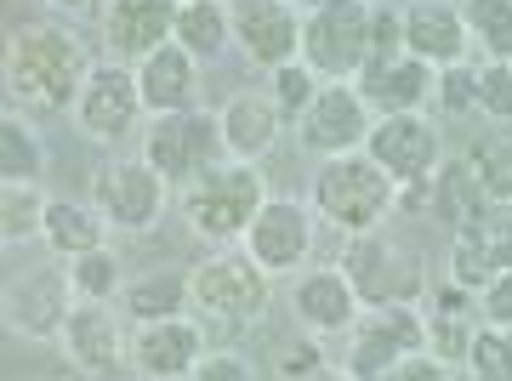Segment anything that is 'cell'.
Wrapping results in <instances>:
<instances>
[{
	"label": "cell",
	"instance_id": "obj_22",
	"mask_svg": "<svg viewBox=\"0 0 512 381\" xmlns=\"http://www.w3.org/2000/svg\"><path fill=\"white\" fill-rule=\"evenodd\" d=\"M177 6L183 0H109L103 40L114 46V57H148L154 46L177 35Z\"/></svg>",
	"mask_w": 512,
	"mask_h": 381
},
{
	"label": "cell",
	"instance_id": "obj_18",
	"mask_svg": "<svg viewBox=\"0 0 512 381\" xmlns=\"http://www.w3.org/2000/svg\"><path fill=\"white\" fill-rule=\"evenodd\" d=\"M291 313L313 330V336H348V330L359 325L365 302H359V291H353L348 273L330 268V262H325V268H308L302 279H296Z\"/></svg>",
	"mask_w": 512,
	"mask_h": 381
},
{
	"label": "cell",
	"instance_id": "obj_39",
	"mask_svg": "<svg viewBox=\"0 0 512 381\" xmlns=\"http://www.w3.org/2000/svg\"><path fill=\"white\" fill-rule=\"evenodd\" d=\"M433 97H439L444 114L478 109V69H473V63H450V69H439V86H433Z\"/></svg>",
	"mask_w": 512,
	"mask_h": 381
},
{
	"label": "cell",
	"instance_id": "obj_34",
	"mask_svg": "<svg viewBox=\"0 0 512 381\" xmlns=\"http://www.w3.org/2000/svg\"><path fill=\"white\" fill-rule=\"evenodd\" d=\"M495 273H501V268H495L490 245H484V234H478V222H473V228H461V234L450 239V279H456V285H467V291L478 296Z\"/></svg>",
	"mask_w": 512,
	"mask_h": 381
},
{
	"label": "cell",
	"instance_id": "obj_31",
	"mask_svg": "<svg viewBox=\"0 0 512 381\" xmlns=\"http://www.w3.org/2000/svg\"><path fill=\"white\" fill-rule=\"evenodd\" d=\"M467 165H473L478 188L490 194V205H512V137H484V143L467 148Z\"/></svg>",
	"mask_w": 512,
	"mask_h": 381
},
{
	"label": "cell",
	"instance_id": "obj_12",
	"mask_svg": "<svg viewBox=\"0 0 512 381\" xmlns=\"http://www.w3.org/2000/svg\"><path fill=\"white\" fill-rule=\"evenodd\" d=\"M165 188H171V182H165L148 160H109L103 171H97V182H92V205L109 217V228L143 234V228L160 222Z\"/></svg>",
	"mask_w": 512,
	"mask_h": 381
},
{
	"label": "cell",
	"instance_id": "obj_23",
	"mask_svg": "<svg viewBox=\"0 0 512 381\" xmlns=\"http://www.w3.org/2000/svg\"><path fill=\"white\" fill-rule=\"evenodd\" d=\"M279 126H285L279 103L274 97H256V91H239V97H228V109H222V143H228L234 160L262 165L268 148L279 143Z\"/></svg>",
	"mask_w": 512,
	"mask_h": 381
},
{
	"label": "cell",
	"instance_id": "obj_3",
	"mask_svg": "<svg viewBox=\"0 0 512 381\" xmlns=\"http://www.w3.org/2000/svg\"><path fill=\"white\" fill-rule=\"evenodd\" d=\"M308 194H313V211H319L330 228L359 234V228H376V222L393 217L399 182L387 177L365 148H353V154H330V160L313 171Z\"/></svg>",
	"mask_w": 512,
	"mask_h": 381
},
{
	"label": "cell",
	"instance_id": "obj_17",
	"mask_svg": "<svg viewBox=\"0 0 512 381\" xmlns=\"http://www.w3.org/2000/svg\"><path fill=\"white\" fill-rule=\"evenodd\" d=\"M239 245H245L268 273H296L313 256V211L296 205V200H274V194H268V205L251 217V228H245Z\"/></svg>",
	"mask_w": 512,
	"mask_h": 381
},
{
	"label": "cell",
	"instance_id": "obj_14",
	"mask_svg": "<svg viewBox=\"0 0 512 381\" xmlns=\"http://www.w3.org/2000/svg\"><path fill=\"white\" fill-rule=\"evenodd\" d=\"M234 6V40L245 63L256 69H285L302 57V18H296V0H228Z\"/></svg>",
	"mask_w": 512,
	"mask_h": 381
},
{
	"label": "cell",
	"instance_id": "obj_20",
	"mask_svg": "<svg viewBox=\"0 0 512 381\" xmlns=\"http://www.w3.org/2000/svg\"><path fill=\"white\" fill-rule=\"evenodd\" d=\"M467 18H461L456 0H410L404 6V52L433 63V69H450V63H467Z\"/></svg>",
	"mask_w": 512,
	"mask_h": 381
},
{
	"label": "cell",
	"instance_id": "obj_26",
	"mask_svg": "<svg viewBox=\"0 0 512 381\" xmlns=\"http://www.w3.org/2000/svg\"><path fill=\"white\" fill-rule=\"evenodd\" d=\"M171 40L188 46L200 63H211V57H222L234 46V6L228 0H183L177 6V35Z\"/></svg>",
	"mask_w": 512,
	"mask_h": 381
},
{
	"label": "cell",
	"instance_id": "obj_5",
	"mask_svg": "<svg viewBox=\"0 0 512 381\" xmlns=\"http://www.w3.org/2000/svg\"><path fill=\"white\" fill-rule=\"evenodd\" d=\"M143 160L160 171L165 182H194L205 177L217 160H228V143H222V114L205 109H177V114H154L143 137Z\"/></svg>",
	"mask_w": 512,
	"mask_h": 381
},
{
	"label": "cell",
	"instance_id": "obj_44",
	"mask_svg": "<svg viewBox=\"0 0 512 381\" xmlns=\"http://www.w3.org/2000/svg\"><path fill=\"white\" fill-rule=\"evenodd\" d=\"M40 6H52V12H63V18H97L109 0H40Z\"/></svg>",
	"mask_w": 512,
	"mask_h": 381
},
{
	"label": "cell",
	"instance_id": "obj_4",
	"mask_svg": "<svg viewBox=\"0 0 512 381\" xmlns=\"http://www.w3.org/2000/svg\"><path fill=\"white\" fill-rule=\"evenodd\" d=\"M370 57V6L365 0H313L302 18V63L319 80H353Z\"/></svg>",
	"mask_w": 512,
	"mask_h": 381
},
{
	"label": "cell",
	"instance_id": "obj_19",
	"mask_svg": "<svg viewBox=\"0 0 512 381\" xmlns=\"http://www.w3.org/2000/svg\"><path fill=\"white\" fill-rule=\"evenodd\" d=\"M353 86L365 91V103L376 114H410L421 109L433 86H439V69L421 63V57L399 52V57H365V69L353 74Z\"/></svg>",
	"mask_w": 512,
	"mask_h": 381
},
{
	"label": "cell",
	"instance_id": "obj_9",
	"mask_svg": "<svg viewBox=\"0 0 512 381\" xmlns=\"http://www.w3.org/2000/svg\"><path fill=\"white\" fill-rule=\"evenodd\" d=\"M370 126H376V109L365 103V91L353 86V80H325L319 97H313L302 120H296V137L308 154L330 160V154H353V148H365Z\"/></svg>",
	"mask_w": 512,
	"mask_h": 381
},
{
	"label": "cell",
	"instance_id": "obj_13",
	"mask_svg": "<svg viewBox=\"0 0 512 381\" xmlns=\"http://www.w3.org/2000/svg\"><path fill=\"white\" fill-rule=\"evenodd\" d=\"M69 114L80 120V131H86L92 143H120V137L143 120V86H137V69H126V63H103V69H92Z\"/></svg>",
	"mask_w": 512,
	"mask_h": 381
},
{
	"label": "cell",
	"instance_id": "obj_6",
	"mask_svg": "<svg viewBox=\"0 0 512 381\" xmlns=\"http://www.w3.org/2000/svg\"><path fill=\"white\" fill-rule=\"evenodd\" d=\"M427 347V313L416 302H382L370 308V319L348 330V353H342V376L348 381H376L393 376V364L404 353Z\"/></svg>",
	"mask_w": 512,
	"mask_h": 381
},
{
	"label": "cell",
	"instance_id": "obj_30",
	"mask_svg": "<svg viewBox=\"0 0 512 381\" xmlns=\"http://www.w3.org/2000/svg\"><path fill=\"white\" fill-rule=\"evenodd\" d=\"M473 381H512V330L507 325H484L478 319L473 342H467V364H461Z\"/></svg>",
	"mask_w": 512,
	"mask_h": 381
},
{
	"label": "cell",
	"instance_id": "obj_15",
	"mask_svg": "<svg viewBox=\"0 0 512 381\" xmlns=\"http://www.w3.org/2000/svg\"><path fill=\"white\" fill-rule=\"evenodd\" d=\"M205 359V336L188 313H171V319H143L131 330V376L143 381H183L194 376Z\"/></svg>",
	"mask_w": 512,
	"mask_h": 381
},
{
	"label": "cell",
	"instance_id": "obj_27",
	"mask_svg": "<svg viewBox=\"0 0 512 381\" xmlns=\"http://www.w3.org/2000/svg\"><path fill=\"white\" fill-rule=\"evenodd\" d=\"M103 234H109V217L97 211V205H80V200H52V211H46V245H52L57 256H86L103 245Z\"/></svg>",
	"mask_w": 512,
	"mask_h": 381
},
{
	"label": "cell",
	"instance_id": "obj_42",
	"mask_svg": "<svg viewBox=\"0 0 512 381\" xmlns=\"http://www.w3.org/2000/svg\"><path fill=\"white\" fill-rule=\"evenodd\" d=\"M194 381H251V364L234 359V353H205Z\"/></svg>",
	"mask_w": 512,
	"mask_h": 381
},
{
	"label": "cell",
	"instance_id": "obj_21",
	"mask_svg": "<svg viewBox=\"0 0 512 381\" xmlns=\"http://www.w3.org/2000/svg\"><path fill=\"white\" fill-rule=\"evenodd\" d=\"M137 86H143V109L148 114H177V109H200V57L165 40L148 57H137Z\"/></svg>",
	"mask_w": 512,
	"mask_h": 381
},
{
	"label": "cell",
	"instance_id": "obj_7",
	"mask_svg": "<svg viewBox=\"0 0 512 381\" xmlns=\"http://www.w3.org/2000/svg\"><path fill=\"white\" fill-rule=\"evenodd\" d=\"M336 268L353 279V291H359L365 308H382V302H416L421 296V262L404 251L393 234H382V222L348 234V251H342Z\"/></svg>",
	"mask_w": 512,
	"mask_h": 381
},
{
	"label": "cell",
	"instance_id": "obj_32",
	"mask_svg": "<svg viewBox=\"0 0 512 381\" xmlns=\"http://www.w3.org/2000/svg\"><path fill=\"white\" fill-rule=\"evenodd\" d=\"M461 18L473 29V46L490 57H512V0H461Z\"/></svg>",
	"mask_w": 512,
	"mask_h": 381
},
{
	"label": "cell",
	"instance_id": "obj_1",
	"mask_svg": "<svg viewBox=\"0 0 512 381\" xmlns=\"http://www.w3.org/2000/svg\"><path fill=\"white\" fill-rule=\"evenodd\" d=\"M86 46L63 23H23L6 40V103L29 114L74 109L86 86Z\"/></svg>",
	"mask_w": 512,
	"mask_h": 381
},
{
	"label": "cell",
	"instance_id": "obj_41",
	"mask_svg": "<svg viewBox=\"0 0 512 381\" xmlns=\"http://www.w3.org/2000/svg\"><path fill=\"white\" fill-rule=\"evenodd\" d=\"M478 319H484V325H507L512 330V268L495 273L490 285L478 291Z\"/></svg>",
	"mask_w": 512,
	"mask_h": 381
},
{
	"label": "cell",
	"instance_id": "obj_11",
	"mask_svg": "<svg viewBox=\"0 0 512 381\" xmlns=\"http://www.w3.org/2000/svg\"><path fill=\"white\" fill-rule=\"evenodd\" d=\"M365 154L382 165L393 182H427L444 160V137L421 109L376 114V126H370V137H365Z\"/></svg>",
	"mask_w": 512,
	"mask_h": 381
},
{
	"label": "cell",
	"instance_id": "obj_35",
	"mask_svg": "<svg viewBox=\"0 0 512 381\" xmlns=\"http://www.w3.org/2000/svg\"><path fill=\"white\" fill-rule=\"evenodd\" d=\"M473 313H444L433 308L427 313V353H439L450 370H461L467 364V342H473Z\"/></svg>",
	"mask_w": 512,
	"mask_h": 381
},
{
	"label": "cell",
	"instance_id": "obj_43",
	"mask_svg": "<svg viewBox=\"0 0 512 381\" xmlns=\"http://www.w3.org/2000/svg\"><path fill=\"white\" fill-rule=\"evenodd\" d=\"M478 234H484V245H490V256H495V268L507 273V268H512V217H507V222H495V217H484V222H478Z\"/></svg>",
	"mask_w": 512,
	"mask_h": 381
},
{
	"label": "cell",
	"instance_id": "obj_25",
	"mask_svg": "<svg viewBox=\"0 0 512 381\" xmlns=\"http://www.w3.org/2000/svg\"><path fill=\"white\" fill-rule=\"evenodd\" d=\"M120 313L126 319H171V313H188L194 308V273L183 268H160V273H143V279H131V285H120Z\"/></svg>",
	"mask_w": 512,
	"mask_h": 381
},
{
	"label": "cell",
	"instance_id": "obj_8",
	"mask_svg": "<svg viewBox=\"0 0 512 381\" xmlns=\"http://www.w3.org/2000/svg\"><path fill=\"white\" fill-rule=\"evenodd\" d=\"M268 279L274 273L251 251H217L194 268V308L222 319V325H251V319H262L268 296H274Z\"/></svg>",
	"mask_w": 512,
	"mask_h": 381
},
{
	"label": "cell",
	"instance_id": "obj_10",
	"mask_svg": "<svg viewBox=\"0 0 512 381\" xmlns=\"http://www.w3.org/2000/svg\"><path fill=\"white\" fill-rule=\"evenodd\" d=\"M74 302L80 296L69 268H23L18 279H6V325L29 342H63Z\"/></svg>",
	"mask_w": 512,
	"mask_h": 381
},
{
	"label": "cell",
	"instance_id": "obj_37",
	"mask_svg": "<svg viewBox=\"0 0 512 381\" xmlns=\"http://www.w3.org/2000/svg\"><path fill=\"white\" fill-rule=\"evenodd\" d=\"M478 114H490V120H512V57H490V63H478Z\"/></svg>",
	"mask_w": 512,
	"mask_h": 381
},
{
	"label": "cell",
	"instance_id": "obj_28",
	"mask_svg": "<svg viewBox=\"0 0 512 381\" xmlns=\"http://www.w3.org/2000/svg\"><path fill=\"white\" fill-rule=\"evenodd\" d=\"M46 171V148H40L35 126L23 120V109L6 103V120H0V182H35Z\"/></svg>",
	"mask_w": 512,
	"mask_h": 381
},
{
	"label": "cell",
	"instance_id": "obj_45",
	"mask_svg": "<svg viewBox=\"0 0 512 381\" xmlns=\"http://www.w3.org/2000/svg\"><path fill=\"white\" fill-rule=\"evenodd\" d=\"M308 6H313V0H308Z\"/></svg>",
	"mask_w": 512,
	"mask_h": 381
},
{
	"label": "cell",
	"instance_id": "obj_36",
	"mask_svg": "<svg viewBox=\"0 0 512 381\" xmlns=\"http://www.w3.org/2000/svg\"><path fill=\"white\" fill-rule=\"evenodd\" d=\"M319 86H325V80H319L302 57H296V63H285V69H274V103H279V114L296 126V120H302V109L319 97Z\"/></svg>",
	"mask_w": 512,
	"mask_h": 381
},
{
	"label": "cell",
	"instance_id": "obj_38",
	"mask_svg": "<svg viewBox=\"0 0 512 381\" xmlns=\"http://www.w3.org/2000/svg\"><path fill=\"white\" fill-rule=\"evenodd\" d=\"M330 359H325V347H319V336H302V342L291 347H279V364H274V376L279 381H313V376H325Z\"/></svg>",
	"mask_w": 512,
	"mask_h": 381
},
{
	"label": "cell",
	"instance_id": "obj_40",
	"mask_svg": "<svg viewBox=\"0 0 512 381\" xmlns=\"http://www.w3.org/2000/svg\"><path fill=\"white\" fill-rule=\"evenodd\" d=\"M404 52V12L370 6V57H399Z\"/></svg>",
	"mask_w": 512,
	"mask_h": 381
},
{
	"label": "cell",
	"instance_id": "obj_29",
	"mask_svg": "<svg viewBox=\"0 0 512 381\" xmlns=\"http://www.w3.org/2000/svg\"><path fill=\"white\" fill-rule=\"evenodd\" d=\"M46 211H52V200L35 182H0V239L6 245L46 239Z\"/></svg>",
	"mask_w": 512,
	"mask_h": 381
},
{
	"label": "cell",
	"instance_id": "obj_2",
	"mask_svg": "<svg viewBox=\"0 0 512 381\" xmlns=\"http://www.w3.org/2000/svg\"><path fill=\"white\" fill-rule=\"evenodd\" d=\"M268 205V182H262V165L251 160H217L205 177H194L183 188V217L188 228L211 245H239L251 217Z\"/></svg>",
	"mask_w": 512,
	"mask_h": 381
},
{
	"label": "cell",
	"instance_id": "obj_33",
	"mask_svg": "<svg viewBox=\"0 0 512 381\" xmlns=\"http://www.w3.org/2000/svg\"><path fill=\"white\" fill-rule=\"evenodd\" d=\"M69 279H74V296L86 302H114L120 296V256L109 245H97L86 256H69Z\"/></svg>",
	"mask_w": 512,
	"mask_h": 381
},
{
	"label": "cell",
	"instance_id": "obj_24",
	"mask_svg": "<svg viewBox=\"0 0 512 381\" xmlns=\"http://www.w3.org/2000/svg\"><path fill=\"white\" fill-rule=\"evenodd\" d=\"M490 211L495 205H490V194L478 188L467 154H461V160H439V171H433V211H427V217H439L450 234H461V228L484 222Z\"/></svg>",
	"mask_w": 512,
	"mask_h": 381
},
{
	"label": "cell",
	"instance_id": "obj_16",
	"mask_svg": "<svg viewBox=\"0 0 512 381\" xmlns=\"http://www.w3.org/2000/svg\"><path fill=\"white\" fill-rule=\"evenodd\" d=\"M63 353L80 376H126L131 370V342L120 330V313L109 302H74L69 325H63Z\"/></svg>",
	"mask_w": 512,
	"mask_h": 381
}]
</instances>
